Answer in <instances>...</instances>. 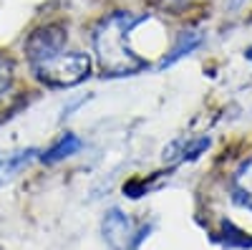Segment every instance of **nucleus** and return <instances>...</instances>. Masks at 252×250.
I'll return each mask as SVG.
<instances>
[{
    "instance_id": "obj_7",
    "label": "nucleus",
    "mask_w": 252,
    "mask_h": 250,
    "mask_svg": "<svg viewBox=\"0 0 252 250\" xmlns=\"http://www.w3.org/2000/svg\"><path fill=\"white\" fill-rule=\"evenodd\" d=\"M78 149H81V139H78L76 134H63L51 149H46L43 154H40V159H43L46 164H56V162H61V159L73 157Z\"/></svg>"
},
{
    "instance_id": "obj_2",
    "label": "nucleus",
    "mask_w": 252,
    "mask_h": 250,
    "mask_svg": "<svg viewBox=\"0 0 252 250\" xmlns=\"http://www.w3.org/2000/svg\"><path fill=\"white\" fill-rule=\"evenodd\" d=\"M146 13L116 10L106 15L94 31V51L103 76H134L149 69L146 56L134 46V33L144 23Z\"/></svg>"
},
{
    "instance_id": "obj_6",
    "label": "nucleus",
    "mask_w": 252,
    "mask_h": 250,
    "mask_svg": "<svg viewBox=\"0 0 252 250\" xmlns=\"http://www.w3.org/2000/svg\"><path fill=\"white\" fill-rule=\"evenodd\" d=\"M232 197L242 207L252 210V157L245 159L232 175Z\"/></svg>"
},
{
    "instance_id": "obj_3",
    "label": "nucleus",
    "mask_w": 252,
    "mask_h": 250,
    "mask_svg": "<svg viewBox=\"0 0 252 250\" xmlns=\"http://www.w3.org/2000/svg\"><path fill=\"white\" fill-rule=\"evenodd\" d=\"M103 238H106V243L114 248V250H136L141 245V240L146 238V233H149V227L146 225H136L126 213L121 210H109L106 217H103Z\"/></svg>"
},
{
    "instance_id": "obj_4",
    "label": "nucleus",
    "mask_w": 252,
    "mask_h": 250,
    "mask_svg": "<svg viewBox=\"0 0 252 250\" xmlns=\"http://www.w3.org/2000/svg\"><path fill=\"white\" fill-rule=\"evenodd\" d=\"M209 142L207 137H199V139H177V142H172L169 147L164 149V162H169L172 167H177V164H184V162H192V159H197L199 154H204L207 149H209Z\"/></svg>"
},
{
    "instance_id": "obj_8",
    "label": "nucleus",
    "mask_w": 252,
    "mask_h": 250,
    "mask_svg": "<svg viewBox=\"0 0 252 250\" xmlns=\"http://www.w3.org/2000/svg\"><path fill=\"white\" fill-rule=\"evenodd\" d=\"M199 36H194V33H182V38H179V43L169 51V56H164V61L159 64V69H164V66H172L174 61H179V58H184L189 51H194L197 46H199Z\"/></svg>"
},
{
    "instance_id": "obj_11",
    "label": "nucleus",
    "mask_w": 252,
    "mask_h": 250,
    "mask_svg": "<svg viewBox=\"0 0 252 250\" xmlns=\"http://www.w3.org/2000/svg\"><path fill=\"white\" fill-rule=\"evenodd\" d=\"M247 58H250V61H252V48H250V51H247Z\"/></svg>"
},
{
    "instance_id": "obj_1",
    "label": "nucleus",
    "mask_w": 252,
    "mask_h": 250,
    "mask_svg": "<svg viewBox=\"0 0 252 250\" xmlns=\"http://www.w3.org/2000/svg\"><path fill=\"white\" fill-rule=\"evenodd\" d=\"M26 58L33 76L53 89H68L86 81L91 73V58L83 51L68 48L66 28L43 26L28 36Z\"/></svg>"
},
{
    "instance_id": "obj_5",
    "label": "nucleus",
    "mask_w": 252,
    "mask_h": 250,
    "mask_svg": "<svg viewBox=\"0 0 252 250\" xmlns=\"http://www.w3.org/2000/svg\"><path fill=\"white\" fill-rule=\"evenodd\" d=\"M35 157H38V149H23V152H8V154H0V187L8 184L18 172H23Z\"/></svg>"
},
{
    "instance_id": "obj_9",
    "label": "nucleus",
    "mask_w": 252,
    "mask_h": 250,
    "mask_svg": "<svg viewBox=\"0 0 252 250\" xmlns=\"http://www.w3.org/2000/svg\"><path fill=\"white\" fill-rule=\"evenodd\" d=\"M13 78H15L13 61L0 53V101H3V99L8 96V91L13 89Z\"/></svg>"
},
{
    "instance_id": "obj_10",
    "label": "nucleus",
    "mask_w": 252,
    "mask_h": 250,
    "mask_svg": "<svg viewBox=\"0 0 252 250\" xmlns=\"http://www.w3.org/2000/svg\"><path fill=\"white\" fill-rule=\"evenodd\" d=\"M149 3H152L154 8H161V10H172V13H177V10L187 8L189 0H149Z\"/></svg>"
}]
</instances>
